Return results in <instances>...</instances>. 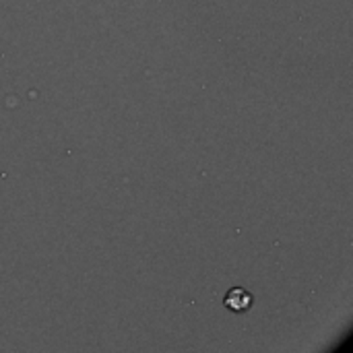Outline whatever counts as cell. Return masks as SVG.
I'll return each instance as SVG.
<instances>
[{
    "mask_svg": "<svg viewBox=\"0 0 353 353\" xmlns=\"http://www.w3.org/2000/svg\"><path fill=\"white\" fill-rule=\"evenodd\" d=\"M225 308L232 312H246L252 308V296L244 288H232L225 296Z\"/></svg>",
    "mask_w": 353,
    "mask_h": 353,
    "instance_id": "obj_1",
    "label": "cell"
}]
</instances>
